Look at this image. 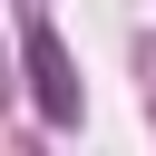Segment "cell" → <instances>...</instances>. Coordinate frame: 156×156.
Returning a JSON list of instances; mask_svg holds the SVG:
<instances>
[{"mask_svg":"<svg viewBox=\"0 0 156 156\" xmlns=\"http://www.w3.org/2000/svg\"><path fill=\"white\" fill-rule=\"evenodd\" d=\"M29 68H39V117L68 127V117H78V78H68V58H58L49 29H29Z\"/></svg>","mask_w":156,"mask_h":156,"instance_id":"6da1fadb","label":"cell"}]
</instances>
